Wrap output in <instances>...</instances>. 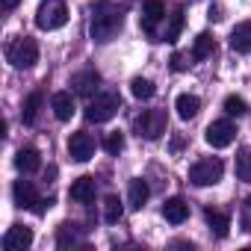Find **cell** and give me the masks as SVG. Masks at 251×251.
I'll list each match as a JSON object with an SVG mask.
<instances>
[{
  "mask_svg": "<svg viewBox=\"0 0 251 251\" xmlns=\"http://www.w3.org/2000/svg\"><path fill=\"white\" fill-rule=\"evenodd\" d=\"M124 24V15L118 9H98L92 18V39L95 42H112Z\"/></svg>",
  "mask_w": 251,
  "mask_h": 251,
  "instance_id": "6da1fadb",
  "label": "cell"
},
{
  "mask_svg": "<svg viewBox=\"0 0 251 251\" xmlns=\"http://www.w3.org/2000/svg\"><path fill=\"white\" fill-rule=\"evenodd\" d=\"M6 59L12 62V68H33V65L39 62V45H36L30 36H21V39L9 42Z\"/></svg>",
  "mask_w": 251,
  "mask_h": 251,
  "instance_id": "7a4b0ae2",
  "label": "cell"
},
{
  "mask_svg": "<svg viewBox=\"0 0 251 251\" xmlns=\"http://www.w3.org/2000/svg\"><path fill=\"white\" fill-rule=\"evenodd\" d=\"M133 127H136V133L145 136V139H160V136L166 133V127H169L166 109H145L142 115H136Z\"/></svg>",
  "mask_w": 251,
  "mask_h": 251,
  "instance_id": "3957f363",
  "label": "cell"
},
{
  "mask_svg": "<svg viewBox=\"0 0 251 251\" xmlns=\"http://www.w3.org/2000/svg\"><path fill=\"white\" fill-rule=\"evenodd\" d=\"M65 21H68V9H65L62 0H45V3L39 6V12H36L39 30H48V33L65 27Z\"/></svg>",
  "mask_w": 251,
  "mask_h": 251,
  "instance_id": "277c9868",
  "label": "cell"
},
{
  "mask_svg": "<svg viewBox=\"0 0 251 251\" xmlns=\"http://www.w3.org/2000/svg\"><path fill=\"white\" fill-rule=\"evenodd\" d=\"M118 109H121V98H118V95H95V98L89 100V106H86V118H89L92 124H103V121H109Z\"/></svg>",
  "mask_w": 251,
  "mask_h": 251,
  "instance_id": "5b68a950",
  "label": "cell"
},
{
  "mask_svg": "<svg viewBox=\"0 0 251 251\" xmlns=\"http://www.w3.org/2000/svg\"><path fill=\"white\" fill-rule=\"evenodd\" d=\"M222 172H225L222 160H216V157L198 160V163L189 169V180H192L195 186H210V183H219V180H222Z\"/></svg>",
  "mask_w": 251,
  "mask_h": 251,
  "instance_id": "8992f818",
  "label": "cell"
},
{
  "mask_svg": "<svg viewBox=\"0 0 251 251\" xmlns=\"http://www.w3.org/2000/svg\"><path fill=\"white\" fill-rule=\"evenodd\" d=\"M12 198H15V204H18V207L33 210V213H39V216L50 207V201H42V198L36 195V186H33L30 180H18V183L12 186Z\"/></svg>",
  "mask_w": 251,
  "mask_h": 251,
  "instance_id": "52a82bcc",
  "label": "cell"
},
{
  "mask_svg": "<svg viewBox=\"0 0 251 251\" xmlns=\"http://www.w3.org/2000/svg\"><path fill=\"white\" fill-rule=\"evenodd\" d=\"M204 139H207L210 148H227L236 139V127L230 121H213L207 127V133H204Z\"/></svg>",
  "mask_w": 251,
  "mask_h": 251,
  "instance_id": "ba28073f",
  "label": "cell"
},
{
  "mask_svg": "<svg viewBox=\"0 0 251 251\" xmlns=\"http://www.w3.org/2000/svg\"><path fill=\"white\" fill-rule=\"evenodd\" d=\"M68 154H71L74 163H89V160L95 157V139H92L89 133H83V130L71 133V139H68Z\"/></svg>",
  "mask_w": 251,
  "mask_h": 251,
  "instance_id": "9c48e42d",
  "label": "cell"
},
{
  "mask_svg": "<svg viewBox=\"0 0 251 251\" xmlns=\"http://www.w3.org/2000/svg\"><path fill=\"white\" fill-rule=\"evenodd\" d=\"M98 86H100V74L98 71H80V74H74L71 77V92L74 95H80V98H92L95 92H98Z\"/></svg>",
  "mask_w": 251,
  "mask_h": 251,
  "instance_id": "30bf717a",
  "label": "cell"
},
{
  "mask_svg": "<svg viewBox=\"0 0 251 251\" xmlns=\"http://www.w3.org/2000/svg\"><path fill=\"white\" fill-rule=\"evenodd\" d=\"M30 245H33V230L27 225H12L6 230V236H3V248L6 251H24Z\"/></svg>",
  "mask_w": 251,
  "mask_h": 251,
  "instance_id": "8fae6325",
  "label": "cell"
},
{
  "mask_svg": "<svg viewBox=\"0 0 251 251\" xmlns=\"http://www.w3.org/2000/svg\"><path fill=\"white\" fill-rule=\"evenodd\" d=\"M71 201H77V204H92L95 201V177H89V175H83V177H77L74 183H71Z\"/></svg>",
  "mask_w": 251,
  "mask_h": 251,
  "instance_id": "7c38bea8",
  "label": "cell"
},
{
  "mask_svg": "<svg viewBox=\"0 0 251 251\" xmlns=\"http://www.w3.org/2000/svg\"><path fill=\"white\" fill-rule=\"evenodd\" d=\"M166 18V3L163 0H145V9H142V30L145 33H154L157 21Z\"/></svg>",
  "mask_w": 251,
  "mask_h": 251,
  "instance_id": "4fadbf2b",
  "label": "cell"
},
{
  "mask_svg": "<svg viewBox=\"0 0 251 251\" xmlns=\"http://www.w3.org/2000/svg\"><path fill=\"white\" fill-rule=\"evenodd\" d=\"M50 106H53V115L59 121H71V115H74V92H56L50 98Z\"/></svg>",
  "mask_w": 251,
  "mask_h": 251,
  "instance_id": "5bb4252c",
  "label": "cell"
},
{
  "mask_svg": "<svg viewBox=\"0 0 251 251\" xmlns=\"http://www.w3.org/2000/svg\"><path fill=\"white\" fill-rule=\"evenodd\" d=\"M163 216H166V222H172V225H183V222L189 219V204H186L183 198H169V201L163 204Z\"/></svg>",
  "mask_w": 251,
  "mask_h": 251,
  "instance_id": "9a60e30c",
  "label": "cell"
},
{
  "mask_svg": "<svg viewBox=\"0 0 251 251\" xmlns=\"http://www.w3.org/2000/svg\"><path fill=\"white\" fill-rule=\"evenodd\" d=\"M230 48H233L236 53L251 50V21H242V24L233 27V33H230Z\"/></svg>",
  "mask_w": 251,
  "mask_h": 251,
  "instance_id": "2e32d148",
  "label": "cell"
},
{
  "mask_svg": "<svg viewBox=\"0 0 251 251\" xmlns=\"http://www.w3.org/2000/svg\"><path fill=\"white\" fill-rule=\"evenodd\" d=\"M15 166H18V172L33 175V172H39L42 157H39V151H36V148H21V151H18V157H15Z\"/></svg>",
  "mask_w": 251,
  "mask_h": 251,
  "instance_id": "e0dca14e",
  "label": "cell"
},
{
  "mask_svg": "<svg viewBox=\"0 0 251 251\" xmlns=\"http://www.w3.org/2000/svg\"><path fill=\"white\" fill-rule=\"evenodd\" d=\"M148 195H151V189H148V183H145L142 177L130 180V189H127V201H130V207H133V210H142V207H145V201H148Z\"/></svg>",
  "mask_w": 251,
  "mask_h": 251,
  "instance_id": "ac0fdd59",
  "label": "cell"
},
{
  "mask_svg": "<svg viewBox=\"0 0 251 251\" xmlns=\"http://www.w3.org/2000/svg\"><path fill=\"white\" fill-rule=\"evenodd\" d=\"M175 109H177V115H180L183 121H189V118H195V115H198V109H201V100H198L195 95H177V100H175Z\"/></svg>",
  "mask_w": 251,
  "mask_h": 251,
  "instance_id": "d6986e66",
  "label": "cell"
},
{
  "mask_svg": "<svg viewBox=\"0 0 251 251\" xmlns=\"http://www.w3.org/2000/svg\"><path fill=\"white\" fill-rule=\"evenodd\" d=\"M207 225H210V230H213L219 239H225L227 230H230V219H227L225 213H219V210H207Z\"/></svg>",
  "mask_w": 251,
  "mask_h": 251,
  "instance_id": "ffe728a7",
  "label": "cell"
},
{
  "mask_svg": "<svg viewBox=\"0 0 251 251\" xmlns=\"http://www.w3.org/2000/svg\"><path fill=\"white\" fill-rule=\"evenodd\" d=\"M213 50H216V42H213V36L210 33H201L198 39H195V48H192V59H207V56H213Z\"/></svg>",
  "mask_w": 251,
  "mask_h": 251,
  "instance_id": "44dd1931",
  "label": "cell"
},
{
  "mask_svg": "<svg viewBox=\"0 0 251 251\" xmlns=\"http://www.w3.org/2000/svg\"><path fill=\"white\" fill-rule=\"evenodd\" d=\"M130 92H133V98L148 100V98H154V83L145 80V77H133V80H130Z\"/></svg>",
  "mask_w": 251,
  "mask_h": 251,
  "instance_id": "7402d4cb",
  "label": "cell"
},
{
  "mask_svg": "<svg viewBox=\"0 0 251 251\" xmlns=\"http://www.w3.org/2000/svg\"><path fill=\"white\" fill-rule=\"evenodd\" d=\"M121 216H124V207H121V201H118L115 195H109V198L103 201V219H106L109 225H115V222H121Z\"/></svg>",
  "mask_w": 251,
  "mask_h": 251,
  "instance_id": "603a6c76",
  "label": "cell"
},
{
  "mask_svg": "<svg viewBox=\"0 0 251 251\" xmlns=\"http://www.w3.org/2000/svg\"><path fill=\"white\" fill-rule=\"evenodd\" d=\"M39 106H42V92H33V95L27 98L24 109H21V118H24L27 124H33V121H36V115H39Z\"/></svg>",
  "mask_w": 251,
  "mask_h": 251,
  "instance_id": "cb8c5ba5",
  "label": "cell"
},
{
  "mask_svg": "<svg viewBox=\"0 0 251 251\" xmlns=\"http://www.w3.org/2000/svg\"><path fill=\"white\" fill-rule=\"evenodd\" d=\"M236 177L251 183V148H245L239 157H236Z\"/></svg>",
  "mask_w": 251,
  "mask_h": 251,
  "instance_id": "d4e9b609",
  "label": "cell"
},
{
  "mask_svg": "<svg viewBox=\"0 0 251 251\" xmlns=\"http://www.w3.org/2000/svg\"><path fill=\"white\" fill-rule=\"evenodd\" d=\"M74 227H77V225H68V222L59 225V236H56V245H59V248H68V245L77 242V230H74Z\"/></svg>",
  "mask_w": 251,
  "mask_h": 251,
  "instance_id": "484cf974",
  "label": "cell"
},
{
  "mask_svg": "<svg viewBox=\"0 0 251 251\" xmlns=\"http://www.w3.org/2000/svg\"><path fill=\"white\" fill-rule=\"evenodd\" d=\"M180 30H183V12L177 9V12L172 15V21H169V27H166V42H177V36H180Z\"/></svg>",
  "mask_w": 251,
  "mask_h": 251,
  "instance_id": "4316f807",
  "label": "cell"
},
{
  "mask_svg": "<svg viewBox=\"0 0 251 251\" xmlns=\"http://www.w3.org/2000/svg\"><path fill=\"white\" fill-rule=\"evenodd\" d=\"M225 112H227V115H245V112H248V106H245V100H242V98L230 95V98H225Z\"/></svg>",
  "mask_w": 251,
  "mask_h": 251,
  "instance_id": "83f0119b",
  "label": "cell"
},
{
  "mask_svg": "<svg viewBox=\"0 0 251 251\" xmlns=\"http://www.w3.org/2000/svg\"><path fill=\"white\" fill-rule=\"evenodd\" d=\"M121 148H124V136H121V133H106L103 151H106V154H121Z\"/></svg>",
  "mask_w": 251,
  "mask_h": 251,
  "instance_id": "f1b7e54d",
  "label": "cell"
},
{
  "mask_svg": "<svg viewBox=\"0 0 251 251\" xmlns=\"http://www.w3.org/2000/svg\"><path fill=\"white\" fill-rule=\"evenodd\" d=\"M239 225H242V230H251V195H248V198H245V204H242Z\"/></svg>",
  "mask_w": 251,
  "mask_h": 251,
  "instance_id": "f546056e",
  "label": "cell"
},
{
  "mask_svg": "<svg viewBox=\"0 0 251 251\" xmlns=\"http://www.w3.org/2000/svg\"><path fill=\"white\" fill-rule=\"evenodd\" d=\"M172 68H175V71H186V68H189V56H186V53H175V56H172Z\"/></svg>",
  "mask_w": 251,
  "mask_h": 251,
  "instance_id": "4dcf8cb0",
  "label": "cell"
},
{
  "mask_svg": "<svg viewBox=\"0 0 251 251\" xmlns=\"http://www.w3.org/2000/svg\"><path fill=\"white\" fill-rule=\"evenodd\" d=\"M18 6V0H0V9H3V12H12Z\"/></svg>",
  "mask_w": 251,
  "mask_h": 251,
  "instance_id": "1f68e13d",
  "label": "cell"
}]
</instances>
